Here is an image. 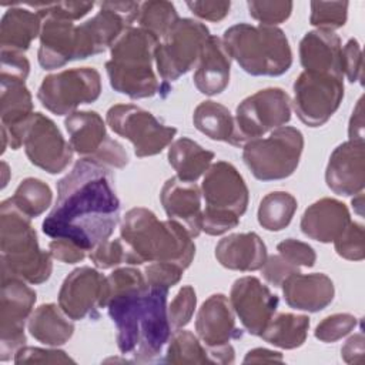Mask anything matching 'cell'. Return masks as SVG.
Segmentation results:
<instances>
[{
  "label": "cell",
  "mask_w": 365,
  "mask_h": 365,
  "mask_svg": "<svg viewBox=\"0 0 365 365\" xmlns=\"http://www.w3.org/2000/svg\"><path fill=\"white\" fill-rule=\"evenodd\" d=\"M106 120L115 134L133 144L134 154L140 158L160 154L173 143L177 134L175 127L165 125L150 111L135 104L110 107Z\"/></svg>",
  "instance_id": "obj_12"
},
{
  "label": "cell",
  "mask_w": 365,
  "mask_h": 365,
  "mask_svg": "<svg viewBox=\"0 0 365 365\" xmlns=\"http://www.w3.org/2000/svg\"><path fill=\"white\" fill-rule=\"evenodd\" d=\"M364 241V225L351 221L342 234L334 241V247L339 257L349 261H361L365 257Z\"/></svg>",
  "instance_id": "obj_42"
},
{
  "label": "cell",
  "mask_w": 365,
  "mask_h": 365,
  "mask_svg": "<svg viewBox=\"0 0 365 365\" xmlns=\"http://www.w3.org/2000/svg\"><path fill=\"white\" fill-rule=\"evenodd\" d=\"M348 137L351 141H364V110L362 97L358 100L348 125Z\"/></svg>",
  "instance_id": "obj_55"
},
{
  "label": "cell",
  "mask_w": 365,
  "mask_h": 365,
  "mask_svg": "<svg viewBox=\"0 0 365 365\" xmlns=\"http://www.w3.org/2000/svg\"><path fill=\"white\" fill-rule=\"evenodd\" d=\"M267 257V247L255 232L231 234L215 245L217 261L234 271L251 272L261 269Z\"/></svg>",
  "instance_id": "obj_28"
},
{
  "label": "cell",
  "mask_w": 365,
  "mask_h": 365,
  "mask_svg": "<svg viewBox=\"0 0 365 365\" xmlns=\"http://www.w3.org/2000/svg\"><path fill=\"white\" fill-rule=\"evenodd\" d=\"M184 268L171 262H151L144 269V277L148 285L171 288L180 282Z\"/></svg>",
  "instance_id": "obj_46"
},
{
  "label": "cell",
  "mask_w": 365,
  "mask_h": 365,
  "mask_svg": "<svg viewBox=\"0 0 365 365\" xmlns=\"http://www.w3.org/2000/svg\"><path fill=\"white\" fill-rule=\"evenodd\" d=\"M242 160L257 180H284L297 170L304 150L302 133L291 125L271 131L267 138H255L242 145Z\"/></svg>",
  "instance_id": "obj_8"
},
{
  "label": "cell",
  "mask_w": 365,
  "mask_h": 365,
  "mask_svg": "<svg viewBox=\"0 0 365 365\" xmlns=\"http://www.w3.org/2000/svg\"><path fill=\"white\" fill-rule=\"evenodd\" d=\"M158 43L160 40L148 30L127 29L110 47V60L106 63L110 86L134 100L163 91L164 86L153 68Z\"/></svg>",
  "instance_id": "obj_4"
},
{
  "label": "cell",
  "mask_w": 365,
  "mask_h": 365,
  "mask_svg": "<svg viewBox=\"0 0 365 365\" xmlns=\"http://www.w3.org/2000/svg\"><path fill=\"white\" fill-rule=\"evenodd\" d=\"M197 295L191 285H184L180 288L171 304L168 305V319L173 328L178 329L185 327L195 311Z\"/></svg>",
  "instance_id": "obj_44"
},
{
  "label": "cell",
  "mask_w": 365,
  "mask_h": 365,
  "mask_svg": "<svg viewBox=\"0 0 365 365\" xmlns=\"http://www.w3.org/2000/svg\"><path fill=\"white\" fill-rule=\"evenodd\" d=\"M37 295L26 281L1 277L0 295V361L6 362L24 346V324L33 312Z\"/></svg>",
  "instance_id": "obj_16"
},
{
  "label": "cell",
  "mask_w": 365,
  "mask_h": 365,
  "mask_svg": "<svg viewBox=\"0 0 365 365\" xmlns=\"http://www.w3.org/2000/svg\"><path fill=\"white\" fill-rule=\"evenodd\" d=\"M342 73L351 83H362V50L356 38H349L341 51Z\"/></svg>",
  "instance_id": "obj_49"
},
{
  "label": "cell",
  "mask_w": 365,
  "mask_h": 365,
  "mask_svg": "<svg viewBox=\"0 0 365 365\" xmlns=\"http://www.w3.org/2000/svg\"><path fill=\"white\" fill-rule=\"evenodd\" d=\"M248 13L252 19L259 21V24L275 26L285 21L291 13L292 1H265V0H251L247 3Z\"/></svg>",
  "instance_id": "obj_41"
},
{
  "label": "cell",
  "mask_w": 365,
  "mask_h": 365,
  "mask_svg": "<svg viewBox=\"0 0 365 365\" xmlns=\"http://www.w3.org/2000/svg\"><path fill=\"white\" fill-rule=\"evenodd\" d=\"M221 40L230 57L251 76L277 77L292 64L289 41L275 26L238 23L228 27Z\"/></svg>",
  "instance_id": "obj_6"
},
{
  "label": "cell",
  "mask_w": 365,
  "mask_h": 365,
  "mask_svg": "<svg viewBox=\"0 0 365 365\" xmlns=\"http://www.w3.org/2000/svg\"><path fill=\"white\" fill-rule=\"evenodd\" d=\"M111 170L80 158L57 182V200L44 218L43 232L70 240L86 251L107 241L120 220V200Z\"/></svg>",
  "instance_id": "obj_1"
},
{
  "label": "cell",
  "mask_w": 365,
  "mask_h": 365,
  "mask_svg": "<svg viewBox=\"0 0 365 365\" xmlns=\"http://www.w3.org/2000/svg\"><path fill=\"white\" fill-rule=\"evenodd\" d=\"M7 145L11 150H19L23 145L30 163L48 174L63 173L74 153L56 123L41 113H33L10 133L1 128V154Z\"/></svg>",
  "instance_id": "obj_7"
},
{
  "label": "cell",
  "mask_w": 365,
  "mask_h": 365,
  "mask_svg": "<svg viewBox=\"0 0 365 365\" xmlns=\"http://www.w3.org/2000/svg\"><path fill=\"white\" fill-rule=\"evenodd\" d=\"M192 123L198 131L211 140L224 141L234 147H242L234 115L225 106L214 100L201 101L195 107Z\"/></svg>",
  "instance_id": "obj_31"
},
{
  "label": "cell",
  "mask_w": 365,
  "mask_h": 365,
  "mask_svg": "<svg viewBox=\"0 0 365 365\" xmlns=\"http://www.w3.org/2000/svg\"><path fill=\"white\" fill-rule=\"evenodd\" d=\"M348 1H311L309 23L319 29L334 31L348 19Z\"/></svg>",
  "instance_id": "obj_40"
},
{
  "label": "cell",
  "mask_w": 365,
  "mask_h": 365,
  "mask_svg": "<svg viewBox=\"0 0 365 365\" xmlns=\"http://www.w3.org/2000/svg\"><path fill=\"white\" fill-rule=\"evenodd\" d=\"M230 73L231 57L222 40L217 36H210L202 46L192 76L197 90L205 96L222 93L230 83Z\"/></svg>",
  "instance_id": "obj_26"
},
{
  "label": "cell",
  "mask_w": 365,
  "mask_h": 365,
  "mask_svg": "<svg viewBox=\"0 0 365 365\" xmlns=\"http://www.w3.org/2000/svg\"><path fill=\"white\" fill-rule=\"evenodd\" d=\"M178 20V13L171 1L150 0L140 3V11L137 17L140 24L138 27L148 30L158 40H161Z\"/></svg>",
  "instance_id": "obj_38"
},
{
  "label": "cell",
  "mask_w": 365,
  "mask_h": 365,
  "mask_svg": "<svg viewBox=\"0 0 365 365\" xmlns=\"http://www.w3.org/2000/svg\"><path fill=\"white\" fill-rule=\"evenodd\" d=\"M351 222L348 207L335 198H321L302 214L301 231L318 242H334Z\"/></svg>",
  "instance_id": "obj_25"
},
{
  "label": "cell",
  "mask_w": 365,
  "mask_h": 365,
  "mask_svg": "<svg viewBox=\"0 0 365 365\" xmlns=\"http://www.w3.org/2000/svg\"><path fill=\"white\" fill-rule=\"evenodd\" d=\"M341 51L339 36L328 30H311L299 41V61L308 71L344 77Z\"/></svg>",
  "instance_id": "obj_27"
},
{
  "label": "cell",
  "mask_w": 365,
  "mask_h": 365,
  "mask_svg": "<svg viewBox=\"0 0 365 365\" xmlns=\"http://www.w3.org/2000/svg\"><path fill=\"white\" fill-rule=\"evenodd\" d=\"M41 17L19 6L10 7L0 21V46L1 50L23 53L29 50L31 41L40 36Z\"/></svg>",
  "instance_id": "obj_29"
},
{
  "label": "cell",
  "mask_w": 365,
  "mask_h": 365,
  "mask_svg": "<svg viewBox=\"0 0 365 365\" xmlns=\"http://www.w3.org/2000/svg\"><path fill=\"white\" fill-rule=\"evenodd\" d=\"M365 352V338L362 332L351 335L341 348V356L346 364H362Z\"/></svg>",
  "instance_id": "obj_54"
},
{
  "label": "cell",
  "mask_w": 365,
  "mask_h": 365,
  "mask_svg": "<svg viewBox=\"0 0 365 365\" xmlns=\"http://www.w3.org/2000/svg\"><path fill=\"white\" fill-rule=\"evenodd\" d=\"M168 364H211L207 346L198 336L187 329L178 328L168 339L165 352Z\"/></svg>",
  "instance_id": "obj_36"
},
{
  "label": "cell",
  "mask_w": 365,
  "mask_h": 365,
  "mask_svg": "<svg viewBox=\"0 0 365 365\" xmlns=\"http://www.w3.org/2000/svg\"><path fill=\"white\" fill-rule=\"evenodd\" d=\"M40 16H53L64 20H80L94 7L93 1H57V3H30Z\"/></svg>",
  "instance_id": "obj_45"
},
{
  "label": "cell",
  "mask_w": 365,
  "mask_h": 365,
  "mask_svg": "<svg viewBox=\"0 0 365 365\" xmlns=\"http://www.w3.org/2000/svg\"><path fill=\"white\" fill-rule=\"evenodd\" d=\"M308 329L309 318L307 315L282 312L271 318L259 336L274 346L294 349L305 342Z\"/></svg>",
  "instance_id": "obj_34"
},
{
  "label": "cell",
  "mask_w": 365,
  "mask_h": 365,
  "mask_svg": "<svg viewBox=\"0 0 365 365\" xmlns=\"http://www.w3.org/2000/svg\"><path fill=\"white\" fill-rule=\"evenodd\" d=\"M195 331L207 348L225 346L242 336L235 325L231 302L224 294H212L202 302L195 318Z\"/></svg>",
  "instance_id": "obj_21"
},
{
  "label": "cell",
  "mask_w": 365,
  "mask_h": 365,
  "mask_svg": "<svg viewBox=\"0 0 365 365\" xmlns=\"http://www.w3.org/2000/svg\"><path fill=\"white\" fill-rule=\"evenodd\" d=\"M358 319L352 314H334L324 318L315 328L314 335L322 342H335L355 329Z\"/></svg>",
  "instance_id": "obj_43"
},
{
  "label": "cell",
  "mask_w": 365,
  "mask_h": 365,
  "mask_svg": "<svg viewBox=\"0 0 365 365\" xmlns=\"http://www.w3.org/2000/svg\"><path fill=\"white\" fill-rule=\"evenodd\" d=\"M344 98V77L304 70L294 83V110L308 127L324 125Z\"/></svg>",
  "instance_id": "obj_14"
},
{
  "label": "cell",
  "mask_w": 365,
  "mask_h": 365,
  "mask_svg": "<svg viewBox=\"0 0 365 365\" xmlns=\"http://www.w3.org/2000/svg\"><path fill=\"white\" fill-rule=\"evenodd\" d=\"M168 288L148 284L111 295L107 309L117 329V346L135 362L154 361L171 336Z\"/></svg>",
  "instance_id": "obj_2"
},
{
  "label": "cell",
  "mask_w": 365,
  "mask_h": 365,
  "mask_svg": "<svg viewBox=\"0 0 365 365\" xmlns=\"http://www.w3.org/2000/svg\"><path fill=\"white\" fill-rule=\"evenodd\" d=\"M30 73V63L23 53L1 50L0 78L26 81Z\"/></svg>",
  "instance_id": "obj_50"
},
{
  "label": "cell",
  "mask_w": 365,
  "mask_h": 365,
  "mask_svg": "<svg viewBox=\"0 0 365 365\" xmlns=\"http://www.w3.org/2000/svg\"><path fill=\"white\" fill-rule=\"evenodd\" d=\"M362 200H364V195H362V192H358L356 195H354V198H352V205L355 207V210H356V212L359 214V215H362Z\"/></svg>",
  "instance_id": "obj_57"
},
{
  "label": "cell",
  "mask_w": 365,
  "mask_h": 365,
  "mask_svg": "<svg viewBox=\"0 0 365 365\" xmlns=\"http://www.w3.org/2000/svg\"><path fill=\"white\" fill-rule=\"evenodd\" d=\"M123 241L138 264L171 262L187 269L195 255V244L188 231L174 220L160 221L144 207L128 210L120 224Z\"/></svg>",
  "instance_id": "obj_3"
},
{
  "label": "cell",
  "mask_w": 365,
  "mask_h": 365,
  "mask_svg": "<svg viewBox=\"0 0 365 365\" xmlns=\"http://www.w3.org/2000/svg\"><path fill=\"white\" fill-rule=\"evenodd\" d=\"M325 182L338 195H356L365 185V143L345 141L331 154Z\"/></svg>",
  "instance_id": "obj_20"
},
{
  "label": "cell",
  "mask_w": 365,
  "mask_h": 365,
  "mask_svg": "<svg viewBox=\"0 0 365 365\" xmlns=\"http://www.w3.org/2000/svg\"><path fill=\"white\" fill-rule=\"evenodd\" d=\"M298 208L297 198L287 191L267 194L258 207V222L267 231H281L289 225Z\"/></svg>",
  "instance_id": "obj_35"
},
{
  "label": "cell",
  "mask_w": 365,
  "mask_h": 365,
  "mask_svg": "<svg viewBox=\"0 0 365 365\" xmlns=\"http://www.w3.org/2000/svg\"><path fill=\"white\" fill-rule=\"evenodd\" d=\"M210 36L208 27L194 19H180L171 27L155 48V67L164 87L197 66Z\"/></svg>",
  "instance_id": "obj_9"
},
{
  "label": "cell",
  "mask_w": 365,
  "mask_h": 365,
  "mask_svg": "<svg viewBox=\"0 0 365 365\" xmlns=\"http://www.w3.org/2000/svg\"><path fill=\"white\" fill-rule=\"evenodd\" d=\"M167 158L180 180L195 182L211 165L214 153L202 148L194 140L182 137L170 144Z\"/></svg>",
  "instance_id": "obj_32"
},
{
  "label": "cell",
  "mask_w": 365,
  "mask_h": 365,
  "mask_svg": "<svg viewBox=\"0 0 365 365\" xmlns=\"http://www.w3.org/2000/svg\"><path fill=\"white\" fill-rule=\"evenodd\" d=\"M40 16V14H38ZM41 17L38 64L44 70H54L76 60V27L73 21L53 17Z\"/></svg>",
  "instance_id": "obj_23"
},
{
  "label": "cell",
  "mask_w": 365,
  "mask_h": 365,
  "mask_svg": "<svg viewBox=\"0 0 365 365\" xmlns=\"http://www.w3.org/2000/svg\"><path fill=\"white\" fill-rule=\"evenodd\" d=\"M27 328L34 339L48 346L64 345L74 334V324L56 304L37 307L27 321Z\"/></svg>",
  "instance_id": "obj_30"
},
{
  "label": "cell",
  "mask_w": 365,
  "mask_h": 365,
  "mask_svg": "<svg viewBox=\"0 0 365 365\" xmlns=\"http://www.w3.org/2000/svg\"><path fill=\"white\" fill-rule=\"evenodd\" d=\"M284 358L281 355V352L277 351H271L267 348H254L251 351L247 352L245 358H244V364H250V362H282Z\"/></svg>",
  "instance_id": "obj_56"
},
{
  "label": "cell",
  "mask_w": 365,
  "mask_h": 365,
  "mask_svg": "<svg viewBox=\"0 0 365 365\" xmlns=\"http://www.w3.org/2000/svg\"><path fill=\"white\" fill-rule=\"evenodd\" d=\"M237 133L242 145L291 120V98L279 87H268L244 98L235 110Z\"/></svg>",
  "instance_id": "obj_15"
},
{
  "label": "cell",
  "mask_w": 365,
  "mask_h": 365,
  "mask_svg": "<svg viewBox=\"0 0 365 365\" xmlns=\"http://www.w3.org/2000/svg\"><path fill=\"white\" fill-rule=\"evenodd\" d=\"M230 302L248 334L259 336L275 315L278 297L257 277H242L234 281Z\"/></svg>",
  "instance_id": "obj_19"
},
{
  "label": "cell",
  "mask_w": 365,
  "mask_h": 365,
  "mask_svg": "<svg viewBox=\"0 0 365 365\" xmlns=\"http://www.w3.org/2000/svg\"><path fill=\"white\" fill-rule=\"evenodd\" d=\"M58 305L73 321L97 318L98 309L107 307V278L91 267L73 269L61 284Z\"/></svg>",
  "instance_id": "obj_18"
},
{
  "label": "cell",
  "mask_w": 365,
  "mask_h": 365,
  "mask_svg": "<svg viewBox=\"0 0 365 365\" xmlns=\"http://www.w3.org/2000/svg\"><path fill=\"white\" fill-rule=\"evenodd\" d=\"M68 141L74 153L108 170L124 168L128 154L107 134L106 123L97 111H74L64 120Z\"/></svg>",
  "instance_id": "obj_11"
},
{
  "label": "cell",
  "mask_w": 365,
  "mask_h": 365,
  "mask_svg": "<svg viewBox=\"0 0 365 365\" xmlns=\"http://www.w3.org/2000/svg\"><path fill=\"white\" fill-rule=\"evenodd\" d=\"M91 262L100 269H108L121 264L140 265L123 238L107 240L90 251Z\"/></svg>",
  "instance_id": "obj_39"
},
{
  "label": "cell",
  "mask_w": 365,
  "mask_h": 365,
  "mask_svg": "<svg viewBox=\"0 0 365 365\" xmlns=\"http://www.w3.org/2000/svg\"><path fill=\"white\" fill-rule=\"evenodd\" d=\"M33 114V98L26 81L0 78L1 128L13 131Z\"/></svg>",
  "instance_id": "obj_33"
},
{
  "label": "cell",
  "mask_w": 365,
  "mask_h": 365,
  "mask_svg": "<svg viewBox=\"0 0 365 365\" xmlns=\"http://www.w3.org/2000/svg\"><path fill=\"white\" fill-rule=\"evenodd\" d=\"M201 194L205 201L204 212L241 218L248 208V187L240 171L227 161H217L208 167Z\"/></svg>",
  "instance_id": "obj_17"
},
{
  "label": "cell",
  "mask_w": 365,
  "mask_h": 365,
  "mask_svg": "<svg viewBox=\"0 0 365 365\" xmlns=\"http://www.w3.org/2000/svg\"><path fill=\"white\" fill-rule=\"evenodd\" d=\"M262 277L274 287H281L282 282L292 274L301 272L299 267L288 262L285 258L278 255L267 257L264 265L261 267Z\"/></svg>",
  "instance_id": "obj_51"
},
{
  "label": "cell",
  "mask_w": 365,
  "mask_h": 365,
  "mask_svg": "<svg viewBox=\"0 0 365 365\" xmlns=\"http://www.w3.org/2000/svg\"><path fill=\"white\" fill-rule=\"evenodd\" d=\"M277 250L282 258H285L288 262L297 265V267H314L317 261V254L311 245L307 242L294 240V238H287L281 241L277 245Z\"/></svg>",
  "instance_id": "obj_47"
},
{
  "label": "cell",
  "mask_w": 365,
  "mask_h": 365,
  "mask_svg": "<svg viewBox=\"0 0 365 365\" xmlns=\"http://www.w3.org/2000/svg\"><path fill=\"white\" fill-rule=\"evenodd\" d=\"M14 362L16 364H67V362H74V359L60 349L21 346L14 355Z\"/></svg>",
  "instance_id": "obj_48"
},
{
  "label": "cell",
  "mask_w": 365,
  "mask_h": 365,
  "mask_svg": "<svg viewBox=\"0 0 365 365\" xmlns=\"http://www.w3.org/2000/svg\"><path fill=\"white\" fill-rule=\"evenodd\" d=\"M281 287L285 302L291 308L308 312L325 309L335 295L332 279L322 272H295L289 275Z\"/></svg>",
  "instance_id": "obj_24"
},
{
  "label": "cell",
  "mask_w": 365,
  "mask_h": 365,
  "mask_svg": "<svg viewBox=\"0 0 365 365\" xmlns=\"http://www.w3.org/2000/svg\"><path fill=\"white\" fill-rule=\"evenodd\" d=\"M1 171H3V184H1V188H4L7 185V181H9V165L7 163L1 161Z\"/></svg>",
  "instance_id": "obj_58"
},
{
  "label": "cell",
  "mask_w": 365,
  "mask_h": 365,
  "mask_svg": "<svg viewBox=\"0 0 365 365\" xmlns=\"http://www.w3.org/2000/svg\"><path fill=\"white\" fill-rule=\"evenodd\" d=\"M97 14L76 27V60L110 48L138 17V1H103Z\"/></svg>",
  "instance_id": "obj_13"
},
{
  "label": "cell",
  "mask_w": 365,
  "mask_h": 365,
  "mask_svg": "<svg viewBox=\"0 0 365 365\" xmlns=\"http://www.w3.org/2000/svg\"><path fill=\"white\" fill-rule=\"evenodd\" d=\"M201 195V188L195 182H187L178 177L168 178L160 192L168 218L181 224L192 238L202 231Z\"/></svg>",
  "instance_id": "obj_22"
},
{
  "label": "cell",
  "mask_w": 365,
  "mask_h": 365,
  "mask_svg": "<svg viewBox=\"0 0 365 365\" xmlns=\"http://www.w3.org/2000/svg\"><path fill=\"white\" fill-rule=\"evenodd\" d=\"M187 7L200 19L208 21H221L230 13V1H207V0H194L187 1Z\"/></svg>",
  "instance_id": "obj_52"
},
{
  "label": "cell",
  "mask_w": 365,
  "mask_h": 365,
  "mask_svg": "<svg viewBox=\"0 0 365 365\" xmlns=\"http://www.w3.org/2000/svg\"><path fill=\"white\" fill-rule=\"evenodd\" d=\"M101 94V76L93 67H74L43 78L37 98L57 115H70L81 104L94 103Z\"/></svg>",
  "instance_id": "obj_10"
},
{
  "label": "cell",
  "mask_w": 365,
  "mask_h": 365,
  "mask_svg": "<svg viewBox=\"0 0 365 365\" xmlns=\"http://www.w3.org/2000/svg\"><path fill=\"white\" fill-rule=\"evenodd\" d=\"M48 251L53 258L64 264H76L86 258V250L64 238H53L48 244Z\"/></svg>",
  "instance_id": "obj_53"
},
{
  "label": "cell",
  "mask_w": 365,
  "mask_h": 365,
  "mask_svg": "<svg viewBox=\"0 0 365 365\" xmlns=\"http://www.w3.org/2000/svg\"><path fill=\"white\" fill-rule=\"evenodd\" d=\"M1 277H16L29 284L46 282L53 271L51 254L38 247L31 218L10 198L0 205Z\"/></svg>",
  "instance_id": "obj_5"
},
{
  "label": "cell",
  "mask_w": 365,
  "mask_h": 365,
  "mask_svg": "<svg viewBox=\"0 0 365 365\" xmlns=\"http://www.w3.org/2000/svg\"><path fill=\"white\" fill-rule=\"evenodd\" d=\"M10 200L23 214L33 220L51 205L53 192L44 181L29 177L19 184Z\"/></svg>",
  "instance_id": "obj_37"
}]
</instances>
